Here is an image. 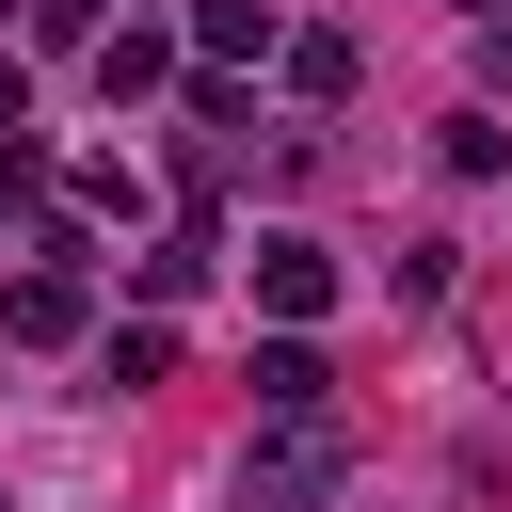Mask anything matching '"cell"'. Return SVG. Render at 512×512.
<instances>
[{
    "label": "cell",
    "mask_w": 512,
    "mask_h": 512,
    "mask_svg": "<svg viewBox=\"0 0 512 512\" xmlns=\"http://www.w3.org/2000/svg\"><path fill=\"white\" fill-rule=\"evenodd\" d=\"M336 464H352V448H336L320 416H272V448L240 464V512H320V496H336Z\"/></svg>",
    "instance_id": "1"
},
{
    "label": "cell",
    "mask_w": 512,
    "mask_h": 512,
    "mask_svg": "<svg viewBox=\"0 0 512 512\" xmlns=\"http://www.w3.org/2000/svg\"><path fill=\"white\" fill-rule=\"evenodd\" d=\"M256 304H272V320H320V304H336V256H320V240H256Z\"/></svg>",
    "instance_id": "2"
},
{
    "label": "cell",
    "mask_w": 512,
    "mask_h": 512,
    "mask_svg": "<svg viewBox=\"0 0 512 512\" xmlns=\"http://www.w3.org/2000/svg\"><path fill=\"white\" fill-rule=\"evenodd\" d=\"M80 320H96V288H80V272H16V304H0V336H32V352H64Z\"/></svg>",
    "instance_id": "3"
},
{
    "label": "cell",
    "mask_w": 512,
    "mask_h": 512,
    "mask_svg": "<svg viewBox=\"0 0 512 512\" xmlns=\"http://www.w3.org/2000/svg\"><path fill=\"white\" fill-rule=\"evenodd\" d=\"M160 80H176V32H96V96L112 112H144Z\"/></svg>",
    "instance_id": "4"
},
{
    "label": "cell",
    "mask_w": 512,
    "mask_h": 512,
    "mask_svg": "<svg viewBox=\"0 0 512 512\" xmlns=\"http://www.w3.org/2000/svg\"><path fill=\"white\" fill-rule=\"evenodd\" d=\"M192 48H208V64H256V48H288V32H272V0H192Z\"/></svg>",
    "instance_id": "5"
},
{
    "label": "cell",
    "mask_w": 512,
    "mask_h": 512,
    "mask_svg": "<svg viewBox=\"0 0 512 512\" xmlns=\"http://www.w3.org/2000/svg\"><path fill=\"white\" fill-rule=\"evenodd\" d=\"M256 416H320V352H304V336L256 352Z\"/></svg>",
    "instance_id": "6"
},
{
    "label": "cell",
    "mask_w": 512,
    "mask_h": 512,
    "mask_svg": "<svg viewBox=\"0 0 512 512\" xmlns=\"http://www.w3.org/2000/svg\"><path fill=\"white\" fill-rule=\"evenodd\" d=\"M288 96H352V32H288Z\"/></svg>",
    "instance_id": "7"
},
{
    "label": "cell",
    "mask_w": 512,
    "mask_h": 512,
    "mask_svg": "<svg viewBox=\"0 0 512 512\" xmlns=\"http://www.w3.org/2000/svg\"><path fill=\"white\" fill-rule=\"evenodd\" d=\"M32 32L48 48H96V0H32Z\"/></svg>",
    "instance_id": "8"
},
{
    "label": "cell",
    "mask_w": 512,
    "mask_h": 512,
    "mask_svg": "<svg viewBox=\"0 0 512 512\" xmlns=\"http://www.w3.org/2000/svg\"><path fill=\"white\" fill-rule=\"evenodd\" d=\"M0 128H32V80H16V64H0Z\"/></svg>",
    "instance_id": "9"
}]
</instances>
